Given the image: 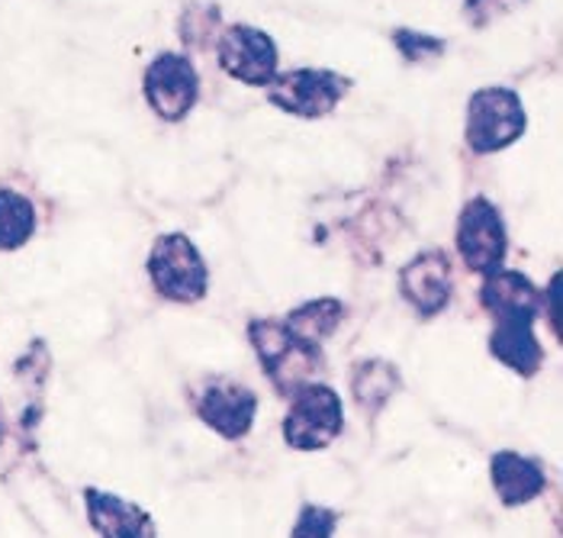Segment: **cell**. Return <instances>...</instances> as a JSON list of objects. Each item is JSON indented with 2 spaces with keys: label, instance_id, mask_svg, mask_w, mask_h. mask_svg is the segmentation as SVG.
Here are the masks:
<instances>
[{
  "label": "cell",
  "instance_id": "11",
  "mask_svg": "<svg viewBox=\"0 0 563 538\" xmlns=\"http://www.w3.org/2000/svg\"><path fill=\"white\" fill-rule=\"evenodd\" d=\"M493 336H489V355L516 371L519 377H534L544 367V349L534 336L531 314H503L493 316Z\"/></svg>",
  "mask_w": 563,
  "mask_h": 538
},
{
  "label": "cell",
  "instance_id": "4",
  "mask_svg": "<svg viewBox=\"0 0 563 538\" xmlns=\"http://www.w3.org/2000/svg\"><path fill=\"white\" fill-rule=\"evenodd\" d=\"M267 100L287 117L297 120H322L351 90V78L335 68H290L277 72L274 81L267 85Z\"/></svg>",
  "mask_w": 563,
  "mask_h": 538
},
{
  "label": "cell",
  "instance_id": "10",
  "mask_svg": "<svg viewBox=\"0 0 563 538\" xmlns=\"http://www.w3.org/2000/svg\"><path fill=\"white\" fill-rule=\"evenodd\" d=\"M399 294L422 319L444 314L454 294L451 259L441 249H422L399 268Z\"/></svg>",
  "mask_w": 563,
  "mask_h": 538
},
{
  "label": "cell",
  "instance_id": "19",
  "mask_svg": "<svg viewBox=\"0 0 563 538\" xmlns=\"http://www.w3.org/2000/svg\"><path fill=\"white\" fill-rule=\"evenodd\" d=\"M393 45L402 55V62H409V65H426V62H434L448 52L444 40L419 33V30H393Z\"/></svg>",
  "mask_w": 563,
  "mask_h": 538
},
{
  "label": "cell",
  "instance_id": "3",
  "mask_svg": "<svg viewBox=\"0 0 563 538\" xmlns=\"http://www.w3.org/2000/svg\"><path fill=\"white\" fill-rule=\"evenodd\" d=\"M528 130L525 103L512 88H479L467 100V127L464 139L474 155H493L516 145Z\"/></svg>",
  "mask_w": 563,
  "mask_h": 538
},
{
  "label": "cell",
  "instance_id": "1",
  "mask_svg": "<svg viewBox=\"0 0 563 538\" xmlns=\"http://www.w3.org/2000/svg\"><path fill=\"white\" fill-rule=\"evenodd\" d=\"M145 271H148L155 294L165 297L168 304H187L190 307L210 294V268H207L200 249L194 245V239L184 232L158 235L152 252H148Z\"/></svg>",
  "mask_w": 563,
  "mask_h": 538
},
{
  "label": "cell",
  "instance_id": "6",
  "mask_svg": "<svg viewBox=\"0 0 563 538\" xmlns=\"http://www.w3.org/2000/svg\"><path fill=\"white\" fill-rule=\"evenodd\" d=\"M217 62L219 68L245 85V88H267L274 75L280 72V52L271 33L249 23H232L222 26L217 36Z\"/></svg>",
  "mask_w": 563,
  "mask_h": 538
},
{
  "label": "cell",
  "instance_id": "13",
  "mask_svg": "<svg viewBox=\"0 0 563 538\" xmlns=\"http://www.w3.org/2000/svg\"><path fill=\"white\" fill-rule=\"evenodd\" d=\"M87 523L97 536L103 538H152L158 536L152 513H145L139 503H130L123 496L87 487L85 491Z\"/></svg>",
  "mask_w": 563,
  "mask_h": 538
},
{
  "label": "cell",
  "instance_id": "9",
  "mask_svg": "<svg viewBox=\"0 0 563 538\" xmlns=\"http://www.w3.org/2000/svg\"><path fill=\"white\" fill-rule=\"evenodd\" d=\"M194 413L219 439L239 442L252 432L258 416V394L232 377H207L194 391Z\"/></svg>",
  "mask_w": 563,
  "mask_h": 538
},
{
  "label": "cell",
  "instance_id": "7",
  "mask_svg": "<svg viewBox=\"0 0 563 538\" xmlns=\"http://www.w3.org/2000/svg\"><path fill=\"white\" fill-rule=\"evenodd\" d=\"M142 94L148 110L165 123H184L200 100V75L180 52H162L142 75Z\"/></svg>",
  "mask_w": 563,
  "mask_h": 538
},
{
  "label": "cell",
  "instance_id": "17",
  "mask_svg": "<svg viewBox=\"0 0 563 538\" xmlns=\"http://www.w3.org/2000/svg\"><path fill=\"white\" fill-rule=\"evenodd\" d=\"M36 207L26 194L0 187V252H16L36 235Z\"/></svg>",
  "mask_w": 563,
  "mask_h": 538
},
{
  "label": "cell",
  "instance_id": "8",
  "mask_svg": "<svg viewBox=\"0 0 563 538\" xmlns=\"http://www.w3.org/2000/svg\"><path fill=\"white\" fill-rule=\"evenodd\" d=\"M454 242L461 262L474 274H489L493 268H499L509 252V235L499 207L489 197H471L457 213Z\"/></svg>",
  "mask_w": 563,
  "mask_h": 538
},
{
  "label": "cell",
  "instance_id": "20",
  "mask_svg": "<svg viewBox=\"0 0 563 538\" xmlns=\"http://www.w3.org/2000/svg\"><path fill=\"white\" fill-rule=\"evenodd\" d=\"M339 526V513L329 509V506H319V503H303L297 523H294V538H329Z\"/></svg>",
  "mask_w": 563,
  "mask_h": 538
},
{
  "label": "cell",
  "instance_id": "16",
  "mask_svg": "<svg viewBox=\"0 0 563 538\" xmlns=\"http://www.w3.org/2000/svg\"><path fill=\"white\" fill-rule=\"evenodd\" d=\"M402 391V371L387 359H364L351 367V397L367 416H377Z\"/></svg>",
  "mask_w": 563,
  "mask_h": 538
},
{
  "label": "cell",
  "instance_id": "14",
  "mask_svg": "<svg viewBox=\"0 0 563 538\" xmlns=\"http://www.w3.org/2000/svg\"><path fill=\"white\" fill-rule=\"evenodd\" d=\"M479 304L489 316L503 314H531L541 316V287L521 274V271L509 268H493L489 274H483V284H479Z\"/></svg>",
  "mask_w": 563,
  "mask_h": 538
},
{
  "label": "cell",
  "instance_id": "2",
  "mask_svg": "<svg viewBox=\"0 0 563 538\" xmlns=\"http://www.w3.org/2000/svg\"><path fill=\"white\" fill-rule=\"evenodd\" d=\"M249 342L277 397H294L322 371V352L294 342L290 332L284 329V319H252Z\"/></svg>",
  "mask_w": 563,
  "mask_h": 538
},
{
  "label": "cell",
  "instance_id": "15",
  "mask_svg": "<svg viewBox=\"0 0 563 538\" xmlns=\"http://www.w3.org/2000/svg\"><path fill=\"white\" fill-rule=\"evenodd\" d=\"M342 319H345V304L339 297H316L284 316V329L290 332L294 342L322 352V345L339 332Z\"/></svg>",
  "mask_w": 563,
  "mask_h": 538
},
{
  "label": "cell",
  "instance_id": "12",
  "mask_svg": "<svg viewBox=\"0 0 563 538\" xmlns=\"http://www.w3.org/2000/svg\"><path fill=\"white\" fill-rule=\"evenodd\" d=\"M489 481L503 506H525L548 491V471L544 461L534 454L503 449L489 458Z\"/></svg>",
  "mask_w": 563,
  "mask_h": 538
},
{
  "label": "cell",
  "instance_id": "22",
  "mask_svg": "<svg viewBox=\"0 0 563 538\" xmlns=\"http://www.w3.org/2000/svg\"><path fill=\"white\" fill-rule=\"evenodd\" d=\"M3 439H7V416H3V406H0V446H3Z\"/></svg>",
  "mask_w": 563,
  "mask_h": 538
},
{
  "label": "cell",
  "instance_id": "18",
  "mask_svg": "<svg viewBox=\"0 0 563 538\" xmlns=\"http://www.w3.org/2000/svg\"><path fill=\"white\" fill-rule=\"evenodd\" d=\"M219 30H222V17L213 3H187L180 13V23H177L180 40L190 48H210L217 43Z\"/></svg>",
  "mask_w": 563,
  "mask_h": 538
},
{
  "label": "cell",
  "instance_id": "5",
  "mask_svg": "<svg viewBox=\"0 0 563 538\" xmlns=\"http://www.w3.org/2000/svg\"><path fill=\"white\" fill-rule=\"evenodd\" d=\"M290 400L284 416V442L294 451L329 449L345 429V404L329 384H306Z\"/></svg>",
  "mask_w": 563,
  "mask_h": 538
},
{
  "label": "cell",
  "instance_id": "21",
  "mask_svg": "<svg viewBox=\"0 0 563 538\" xmlns=\"http://www.w3.org/2000/svg\"><path fill=\"white\" fill-rule=\"evenodd\" d=\"M525 0H464V20L477 30H486L509 13H516Z\"/></svg>",
  "mask_w": 563,
  "mask_h": 538
}]
</instances>
